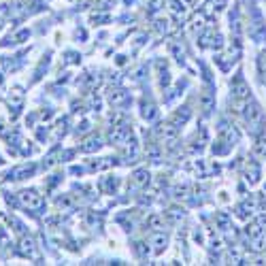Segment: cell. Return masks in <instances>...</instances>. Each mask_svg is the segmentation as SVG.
<instances>
[{
    "instance_id": "obj_6",
    "label": "cell",
    "mask_w": 266,
    "mask_h": 266,
    "mask_svg": "<svg viewBox=\"0 0 266 266\" xmlns=\"http://www.w3.org/2000/svg\"><path fill=\"white\" fill-rule=\"evenodd\" d=\"M22 253H24V256H34V247H32V241H30V239L22 241Z\"/></svg>"
},
{
    "instance_id": "obj_8",
    "label": "cell",
    "mask_w": 266,
    "mask_h": 266,
    "mask_svg": "<svg viewBox=\"0 0 266 266\" xmlns=\"http://www.w3.org/2000/svg\"><path fill=\"white\" fill-rule=\"evenodd\" d=\"M98 147H100V143H98V139H96V141H94V139H90V141H88V145H83L81 149H83V151H92V149H98Z\"/></svg>"
},
{
    "instance_id": "obj_5",
    "label": "cell",
    "mask_w": 266,
    "mask_h": 266,
    "mask_svg": "<svg viewBox=\"0 0 266 266\" xmlns=\"http://www.w3.org/2000/svg\"><path fill=\"white\" fill-rule=\"evenodd\" d=\"M147 181H149V172H147V170H137V172H134V183L145 185Z\"/></svg>"
},
{
    "instance_id": "obj_3",
    "label": "cell",
    "mask_w": 266,
    "mask_h": 266,
    "mask_svg": "<svg viewBox=\"0 0 266 266\" xmlns=\"http://www.w3.org/2000/svg\"><path fill=\"white\" fill-rule=\"evenodd\" d=\"M166 243H169V239L164 237V234H153L151 237V245H153V251L160 253L166 247Z\"/></svg>"
},
{
    "instance_id": "obj_1",
    "label": "cell",
    "mask_w": 266,
    "mask_h": 266,
    "mask_svg": "<svg viewBox=\"0 0 266 266\" xmlns=\"http://www.w3.org/2000/svg\"><path fill=\"white\" fill-rule=\"evenodd\" d=\"M245 121L249 130L253 134H258L260 130H262V123H264V115H262V109H260V104L256 102H247L245 104Z\"/></svg>"
},
{
    "instance_id": "obj_4",
    "label": "cell",
    "mask_w": 266,
    "mask_h": 266,
    "mask_svg": "<svg viewBox=\"0 0 266 266\" xmlns=\"http://www.w3.org/2000/svg\"><path fill=\"white\" fill-rule=\"evenodd\" d=\"M34 170V166L32 164H24V166H20V169H15L13 172H11V175H13V179H24L22 175H30V172H32Z\"/></svg>"
},
{
    "instance_id": "obj_7",
    "label": "cell",
    "mask_w": 266,
    "mask_h": 266,
    "mask_svg": "<svg viewBox=\"0 0 266 266\" xmlns=\"http://www.w3.org/2000/svg\"><path fill=\"white\" fill-rule=\"evenodd\" d=\"M126 100V92H121V90H115L113 94H111V102H115V104H120Z\"/></svg>"
},
{
    "instance_id": "obj_9",
    "label": "cell",
    "mask_w": 266,
    "mask_h": 266,
    "mask_svg": "<svg viewBox=\"0 0 266 266\" xmlns=\"http://www.w3.org/2000/svg\"><path fill=\"white\" fill-rule=\"evenodd\" d=\"M149 226L153 228V230H160V228H162V224H160V218H158V215H151V218H149Z\"/></svg>"
},
{
    "instance_id": "obj_2",
    "label": "cell",
    "mask_w": 266,
    "mask_h": 266,
    "mask_svg": "<svg viewBox=\"0 0 266 266\" xmlns=\"http://www.w3.org/2000/svg\"><path fill=\"white\" fill-rule=\"evenodd\" d=\"M20 200H22V205L28 207V209H41L43 207V196L39 194V192H34V190L20 192Z\"/></svg>"
}]
</instances>
